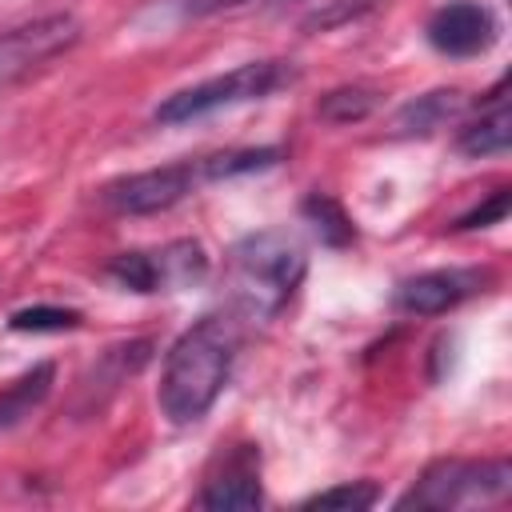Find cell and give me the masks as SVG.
Here are the masks:
<instances>
[{"label":"cell","instance_id":"7","mask_svg":"<svg viewBox=\"0 0 512 512\" xmlns=\"http://www.w3.org/2000/svg\"><path fill=\"white\" fill-rule=\"evenodd\" d=\"M428 44L444 56H480L496 44L500 24L488 4L480 0H448L428 16Z\"/></svg>","mask_w":512,"mask_h":512},{"label":"cell","instance_id":"3","mask_svg":"<svg viewBox=\"0 0 512 512\" xmlns=\"http://www.w3.org/2000/svg\"><path fill=\"white\" fill-rule=\"evenodd\" d=\"M292 80V68L284 60H252L240 64L232 72L208 76L192 88H180L172 96H164L156 104V120L160 124H188L196 116H208L216 108H232V104H248V100H264L268 92H276L280 84Z\"/></svg>","mask_w":512,"mask_h":512},{"label":"cell","instance_id":"18","mask_svg":"<svg viewBox=\"0 0 512 512\" xmlns=\"http://www.w3.org/2000/svg\"><path fill=\"white\" fill-rule=\"evenodd\" d=\"M8 324L16 332H68V328L80 324V312L76 308H56V304H32V308L12 312Z\"/></svg>","mask_w":512,"mask_h":512},{"label":"cell","instance_id":"12","mask_svg":"<svg viewBox=\"0 0 512 512\" xmlns=\"http://www.w3.org/2000/svg\"><path fill=\"white\" fill-rule=\"evenodd\" d=\"M152 260H156L160 288H188V284H200L208 272V256L196 240H176V244L152 252Z\"/></svg>","mask_w":512,"mask_h":512},{"label":"cell","instance_id":"15","mask_svg":"<svg viewBox=\"0 0 512 512\" xmlns=\"http://www.w3.org/2000/svg\"><path fill=\"white\" fill-rule=\"evenodd\" d=\"M304 216H308V224L316 228V236L324 240V244H332V248H340V244H348L356 232H352V220L344 216V208L332 200V196H324V192H312L308 200H304Z\"/></svg>","mask_w":512,"mask_h":512},{"label":"cell","instance_id":"5","mask_svg":"<svg viewBox=\"0 0 512 512\" xmlns=\"http://www.w3.org/2000/svg\"><path fill=\"white\" fill-rule=\"evenodd\" d=\"M76 40H80V24L68 12L40 16L32 24H20V28L4 32L0 36V92L20 84L24 76H32L52 56L68 52Z\"/></svg>","mask_w":512,"mask_h":512},{"label":"cell","instance_id":"14","mask_svg":"<svg viewBox=\"0 0 512 512\" xmlns=\"http://www.w3.org/2000/svg\"><path fill=\"white\" fill-rule=\"evenodd\" d=\"M380 104V92L372 84H344V88H332L328 96H320L316 112L332 124H356L364 116H372Z\"/></svg>","mask_w":512,"mask_h":512},{"label":"cell","instance_id":"17","mask_svg":"<svg viewBox=\"0 0 512 512\" xmlns=\"http://www.w3.org/2000/svg\"><path fill=\"white\" fill-rule=\"evenodd\" d=\"M380 496V488L372 480H348V484H336V488H324L316 496L304 500V508H340V512H360V508H372Z\"/></svg>","mask_w":512,"mask_h":512},{"label":"cell","instance_id":"11","mask_svg":"<svg viewBox=\"0 0 512 512\" xmlns=\"http://www.w3.org/2000/svg\"><path fill=\"white\" fill-rule=\"evenodd\" d=\"M52 376H56L52 364H36V368H28L24 376H16L8 388H0V428H12V424H20L24 416H32V408L48 396Z\"/></svg>","mask_w":512,"mask_h":512},{"label":"cell","instance_id":"16","mask_svg":"<svg viewBox=\"0 0 512 512\" xmlns=\"http://www.w3.org/2000/svg\"><path fill=\"white\" fill-rule=\"evenodd\" d=\"M280 160V148H240V152H220V156H204L200 172L204 180H220V176H240V172H256Z\"/></svg>","mask_w":512,"mask_h":512},{"label":"cell","instance_id":"20","mask_svg":"<svg viewBox=\"0 0 512 512\" xmlns=\"http://www.w3.org/2000/svg\"><path fill=\"white\" fill-rule=\"evenodd\" d=\"M184 16H208V12H220V8H236V4H248V0H172Z\"/></svg>","mask_w":512,"mask_h":512},{"label":"cell","instance_id":"13","mask_svg":"<svg viewBox=\"0 0 512 512\" xmlns=\"http://www.w3.org/2000/svg\"><path fill=\"white\" fill-rule=\"evenodd\" d=\"M456 144H460L464 156H500V152H508V144H512V116H508L504 100H496V108L488 116H480L468 128H460Z\"/></svg>","mask_w":512,"mask_h":512},{"label":"cell","instance_id":"4","mask_svg":"<svg viewBox=\"0 0 512 512\" xmlns=\"http://www.w3.org/2000/svg\"><path fill=\"white\" fill-rule=\"evenodd\" d=\"M512 488L508 460H436L412 492L400 496V508H464L500 500Z\"/></svg>","mask_w":512,"mask_h":512},{"label":"cell","instance_id":"10","mask_svg":"<svg viewBox=\"0 0 512 512\" xmlns=\"http://www.w3.org/2000/svg\"><path fill=\"white\" fill-rule=\"evenodd\" d=\"M460 92H452V88H440V92H424V96H416V100H408L400 112H396V120H392V128L400 132V136H412V132H436L444 120H452L456 112H460Z\"/></svg>","mask_w":512,"mask_h":512},{"label":"cell","instance_id":"6","mask_svg":"<svg viewBox=\"0 0 512 512\" xmlns=\"http://www.w3.org/2000/svg\"><path fill=\"white\" fill-rule=\"evenodd\" d=\"M204 180L200 160H180V164H164V168H148V172H132L112 180L100 196L112 212L124 216H148V212H164L172 204H180L196 184Z\"/></svg>","mask_w":512,"mask_h":512},{"label":"cell","instance_id":"9","mask_svg":"<svg viewBox=\"0 0 512 512\" xmlns=\"http://www.w3.org/2000/svg\"><path fill=\"white\" fill-rule=\"evenodd\" d=\"M260 500H264V492H260L256 452L248 444L236 448L200 492V508H212V512H252V508H260Z\"/></svg>","mask_w":512,"mask_h":512},{"label":"cell","instance_id":"8","mask_svg":"<svg viewBox=\"0 0 512 512\" xmlns=\"http://www.w3.org/2000/svg\"><path fill=\"white\" fill-rule=\"evenodd\" d=\"M480 284H484V272H476V268L420 272L396 288V308L408 316H440V312L456 308L460 300H468L472 292H480Z\"/></svg>","mask_w":512,"mask_h":512},{"label":"cell","instance_id":"19","mask_svg":"<svg viewBox=\"0 0 512 512\" xmlns=\"http://www.w3.org/2000/svg\"><path fill=\"white\" fill-rule=\"evenodd\" d=\"M504 216H508V192L500 188V192H492L488 204H480V208H472L468 216H460L456 228H460V232H464V228H488V224H500Z\"/></svg>","mask_w":512,"mask_h":512},{"label":"cell","instance_id":"2","mask_svg":"<svg viewBox=\"0 0 512 512\" xmlns=\"http://www.w3.org/2000/svg\"><path fill=\"white\" fill-rule=\"evenodd\" d=\"M300 280H304V252L284 232H252L232 248L236 304L256 320L276 316Z\"/></svg>","mask_w":512,"mask_h":512},{"label":"cell","instance_id":"1","mask_svg":"<svg viewBox=\"0 0 512 512\" xmlns=\"http://www.w3.org/2000/svg\"><path fill=\"white\" fill-rule=\"evenodd\" d=\"M236 340L240 332H236V320L228 316H204L176 336V344L164 356L160 392H156L160 412L172 424H196L216 404L232 372Z\"/></svg>","mask_w":512,"mask_h":512}]
</instances>
